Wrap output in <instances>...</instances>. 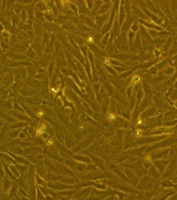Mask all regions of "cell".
<instances>
[{
  "mask_svg": "<svg viewBox=\"0 0 177 200\" xmlns=\"http://www.w3.org/2000/svg\"><path fill=\"white\" fill-rule=\"evenodd\" d=\"M109 167H110V171H112V172H115V174H116V175H119V176H120V179H121V180H124V181H128V177L125 176V174L121 171V169L119 168V167H117L116 164H109Z\"/></svg>",
  "mask_w": 177,
  "mask_h": 200,
  "instance_id": "obj_8",
  "label": "cell"
},
{
  "mask_svg": "<svg viewBox=\"0 0 177 200\" xmlns=\"http://www.w3.org/2000/svg\"><path fill=\"white\" fill-rule=\"evenodd\" d=\"M157 107H149V108H147L145 111H142L141 112V119H151V117H154V116L157 115Z\"/></svg>",
  "mask_w": 177,
  "mask_h": 200,
  "instance_id": "obj_3",
  "label": "cell"
},
{
  "mask_svg": "<svg viewBox=\"0 0 177 200\" xmlns=\"http://www.w3.org/2000/svg\"><path fill=\"white\" fill-rule=\"evenodd\" d=\"M85 6L88 7V9H92L93 11V8H95V1H85Z\"/></svg>",
  "mask_w": 177,
  "mask_h": 200,
  "instance_id": "obj_34",
  "label": "cell"
},
{
  "mask_svg": "<svg viewBox=\"0 0 177 200\" xmlns=\"http://www.w3.org/2000/svg\"><path fill=\"white\" fill-rule=\"evenodd\" d=\"M173 105H174V107L177 108V102H174V103H173Z\"/></svg>",
  "mask_w": 177,
  "mask_h": 200,
  "instance_id": "obj_37",
  "label": "cell"
},
{
  "mask_svg": "<svg viewBox=\"0 0 177 200\" xmlns=\"http://www.w3.org/2000/svg\"><path fill=\"white\" fill-rule=\"evenodd\" d=\"M87 171H89V172H97V171H99V167H97L96 164H93V163H91V164L87 165Z\"/></svg>",
  "mask_w": 177,
  "mask_h": 200,
  "instance_id": "obj_20",
  "label": "cell"
},
{
  "mask_svg": "<svg viewBox=\"0 0 177 200\" xmlns=\"http://www.w3.org/2000/svg\"><path fill=\"white\" fill-rule=\"evenodd\" d=\"M27 137H28V127L20 131V135H19V139H27Z\"/></svg>",
  "mask_w": 177,
  "mask_h": 200,
  "instance_id": "obj_25",
  "label": "cell"
},
{
  "mask_svg": "<svg viewBox=\"0 0 177 200\" xmlns=\"http://www.w3.org/2000/svg\"><path fill=\"white\" fill-rule=\"evenodd\" d=\"M135 44H136V48H141V36L137 33L136 35V39H135Z\"/></svg>",
  "mask_w": 177,
  "mask_h": 200,
  "instance_id": "obj_28",
  "label": "cell"
},
{
  "mask_svg": "<svg viewBox=\"0 0 177 200\" xmlns=\"http://www.w3.org/2000/svg\"><path fill=\"white\" fill-rule=\"evenodd\" d=\"M140 28H141V27H140V23H139V21H133V24H132V27H131V31L136 33V32L140 31Z\"/></svg>",
  "mask_w": 177,
  "mask_h": 200,
  "instance_id": "obj_21",
  "label": "cell"
},
{
  "mask_svg": "<svg viewBox=\"0 0 177 200\" xmlns=\"http://www.w3.org/2000/svg\"><path fill=\"white\" fill-rule=\"evenodd\" d=\"M92 88H93V92L97 95V93L100 92V88H101V83H93V85H92Z\"/></svg>",
  "mask_w": 177,
  "mask_h": 200,
  "instance_id": "obj_24",
  "label": "cell"
},
{
  "mask_svg": "<svg viewBox=\"0 0 177 200\" xmlns=\"http://www.w3.org/2000/svg\"><path fill=\"white\" fill-rule=\"evenodd\" d=\"M87 165L88 164H84V163L75 162V167H73V169L77 171V172H84V171H87Z\"/></svg>",
  "mask_w": 177,
  "mask_h": 200,
  "instance_id": "obj_14",
  "label": "cell"
},
{
  "mask_svg": "<svg viewBox=\"0 0 177 200\" xmlns=\"http://www.w3.org/2000/svg\"><path fill=\"white\" fill-rule=\"evenodd\" d=\"M91 192H92V187H87L85 189H80L79 192H76L75 196H76V199H79V200H85L88 195H91Z\"/></svg>",
  "mask_w": 177,
  "mask_h": 200,
  "instance_id": "obj_6",
  "label": "cell"
},
{
  "mask_svg": "<svg viewBox=\"0 0 177 200\" xmlns=\"http://www.w3.org/2000/svg\"><path fill=\"white\" fill-rule=\"evenodd\" d=\"M35 183L38 184L39 187H45L48 183H47V180L44 179V177H41L40 175H38V174H35Z\"/></svg>",
  "mask_w": 177,
  "mask_h": 200,
  "instance_id": "obj_13",
  "label": "cell"
},
{
  "mask_svg": "<svg viewBox=\"0 0 177 200\" xmlns=\"http://www.w3.org/2000/svg\"><path fill=\"white\" fill-rule=\"evenodd\" d=\"M47 6H48L47 1H38V3H36V9H38V11L47 12V8H48Z\"/></svg>",
  "mask_w": 177,
  "mask_h": 200,
  "instance_id": "obj_16",
  "label": "cell"
},
{
  "mask_svg": "<svg viewBox=\"0 0 177 200\" xmlns=\"http://www.w3.org/2000/svg\"><path fill=\"white\" fill-rule=\"evenodd\" d=\"M92 142H93V137H89L88 140H84L83 143H80V144H79L77 148H75V152H79L80 149H84V148H87L89 144H92Z\"/></svg>",
  "mask_w": 177,
  "mask_h": 200,
  "instance_id": "obj_12",
  "label": "cell"
},
{
  "mask_svg": "<svg viewBox=\"0 0 177 200\" xmlns=\"http://www.w3.org/2000/svg\"><path fill=\"white\" fill-rule=\"evenodd\" d=\"M109 38H110V32H109V33H107V35H104V36L101 38V43H100V47H101V48H105V47H107Z\"/></svg>",
  "mask_w": 177,
  "mask_h": 200,
  "instance_id": "obj_18",
  "label": "cell"
},
{
  "mask_svg": "<svg viewBox=\"0 0 177 200\" xmlns=\"http://www.w3.org/2000/svg\"><path fill=\"white\" fill-rule=\"evenodd\" d=\"M18 16H15V15H12V23L13 24H19V20H18Z\"/></svg>",
  "mask_w": 177,
  "mask_h": 200,
  "instance_id": "obj_36",
  "label": "cell"
},
{
  "mask_svg": "<svg viewBox=\"0 0 177 200\" xmlns=\"http://www.w3.org/2000/svg\"><path fill=\"white\" fill-rule=\"evenodd\" d=\"M164 79H165V78H164V76H157V78H154L153 80L151 81V83H152V84H153V85H156V84H159V83H161V81H163Z\"/></svg>",
  "mask_w": 177,
  "mask_h": 200,
  "instance_id": "obj_27",
  "label": "cell"
},
{
  "mask_svg": "<svg viewBox=\"0 0 177 200\" xmlns=\"http://www.w3.org/2000/svg\"><path fill=\"white\" fill-rule=\"evenodd\" d=\"M133 19L132 18H127V20L122 23V26H121V32H125V33H128V29H131V27H132V24H133Z\"/></svg>",
  "mask_w": 177,
  "mask_h": 200,
  "instance_id": "obj_10",
  "label": "cell"
},
{
  "mask_svg": "<svg viewBox=\"0 0 177 200\" xmlns=\"http://www.w3.org/2000/svg\"><path fill=\"white\" fill-rule=\"evenodd\" d=\"M176 167H177V157L174 156V157H172V162L168 164V167H166V169H165V174H164V176L165 177H169L174 172V169H176Z\"/></svg>",
  "mask_w": 177,
  "mask_h": 200,
  "instance_id": "obj_5",
  "label": "cell"
},
{
  "mask_svg": "<svg viewBox=\"0 0 177 200\" xmlns=\"http://www.w3.org/2000/svg\"><path fill=\"white\" fill-rule=\"evenodd\" d=\"M27 9L24 8L23 11H21V15H20V18H21V21H23V23H25V21H29L28 20V16H27Z\"/></svg>",
  "mask_w": 177,
  "mask_h": 200,
  "instance_id": "obj_31",
  "label": "cell"
},
{
  "mask_svg": "<svg viewBox=\"0 0 177 200\" xmlns=\"http://www.w3.org/2000/svg\"><path fill=\"white\" fill-rule=\"evenodd\" d=\"M27 125H28V123H24V122L13 123L12 125H9V128H11V131H13V130H23V128H27Z\"/></svg>",
  "mask_w": 177,
  "mask_h": 200,
  "instance_id": "obj_15",
  "label": "cell"
},
{
  "mask_svg": "<svg viewBox=\"0 0 177 200\" xmlns=\"http://www.w3.org/2000/svg\"><path fill=\"white\" fill-rule=\"evenodd\" d=\"M109 14L107 15H97L96 16V20H95V24L96 27H99V28H103V27L107 24V20H109Z\"/></svg>",
  "mask_w": 177,
  "mask_h": 200,
  "instance_id": "obj_4",
  "label": "cell"
},
{
  "mask_svg": "<svg viewBox=\"0 0 177 200\" xmlns=\"http://www.w3.org/2000/svg\"><path fill=\"white\" fill-rule=\"evenodd\" d=\"M36 200H45V195L38 188V192H36Z\"/></svg>",
  "mask_w": 177,
  "mask_h": 200,
  "instance_id": "obj_29",
  "label": "cell"
},
{
  "mask_svg": "<svg viewBox=\"0 0 177 200\" xmlns=\"http://www.w3.org/2000/svg\"><path fill=\"white\" fill-rule=\"evenodd\" d=\"M148 73L149 75H152V76H156L157 73H159V68H157V67H152V68H149L148 70Z\"/></svg>",
  "mask_w": 177,
  "mask_h": 200,
  "instance_id": "obj_30",
  "label": "cell"
},
{
  "mask_svg": "<svg viewBox=\"0 0 177 200\" xmlns=\"http://www.w3.org/2000/svg\"><path fill=\"white\" fill-rule=\"evenodd\" d=\"M18 192H19L18 187H16V184H13L12 188H11V191H9V197H15V195L18 194Z\"/></svg>",
  "mask_w": 177,
  "mask_h": 200,
  "instance_id": "obj_26",
  "label": "cell"
},
{
  "mask_svg": "<svg viewBox=\"0 0 177 200\" xmlns=\"http://www.w3.org/2000/svg\"><path fill=\"white\" fill-rule=\"evenodd\" d=\"M44 16H45V19H47L48 21H52V20H53V14H52V12H50V11L44 12Z\"/></svg>",
  "mask_w": 177,
  "mask_h": 200,
  "instance_id": "obj_32",
  "label": "cell"
},
{
  "mask_svg": "<svg viewBox=\"0 0 177 200\" xmlns=\"http://www.w3.org/2000/svg\"><path fill=\"white\" fill-rule=\"evenodd\" d=\"M142 191H149V188L152 187V177L151 176H142L141 180L139 181V186Z\"/></svg>",
  "mask_w": 177,
  "mask_h": 200,
  "instance_id": "obj_2",
  "label": "cell"
},
{
  "mask_svg": "<svg viewBox=\"0 0 177 200\" xmlns=\"http://www.w3.org/2000/svg\"><path fill=\"white\" fill-rule=\"evenodd\" d=\"M107 70L110 72V75H113V76H117V72H116V70L115 68H112V67L109 65V64H107Z\"/></svg>",
  "mask_w": 177,
  "mask_h": 200,
  "instance_id": "obj_33",
  "label": "cell"
},
{
  "mask_svg": "<svg viewBox=\"0 0 177 200\" xmlns=\"http://www.w3.org/2000/svg\"><path fill=\"white\" fill-rule=\"evenodd\" d=\"M109 102H110V100H109V99H104V100H103V103H101V112L103 113H107V110H108V107H109Z\"/></svg>",
  "mask_w": 177,
  "mask_h": 200,
  "instance_id": "obj_19",
  "label": "cell"
},
{
  "mask_svg": "<svg viewBox=\"0 0 177 200\" xmlns=\"http://www.w3.org/2000/svg\"><path fill=\"white\" fill-rule=\"evenodd\" d=\"M12 157H13L15 162L19 163V164H23V165H28V167H31V162H29V160H27L25 157H21V156H19V155H12Z\"/></svg>",
  "mask_w": 177,
  "mask_h": 200,
  "instance_id": "obj_11",
  "label": "cell"
},
{
  "mask_svg": "<svg viewBox=\"0 0 177 200\" xmlns=\"http://www.w3.org/2000/svg\"><path fill=\"white\" fill-rule=\"evenodd\" d=\"M12 115H13L16 119L21 120V122H24V123H28L29 120H31V117H29V116H27L25 112H16V111H12Z\"/></svg>",
  "mask_w": 177,
  "mask_h": 200,
  "instance_id": "obj_9",
  "label": "cell"
},
{
  "mask_svg": "<svg viewBox=\"0 0 177 200\" xmlns=\"http://www.w3.org/2000/svg\"><path fill=\"white\" fill-rule=\"evenodd\" d=\"M169 162H171V157H168V159H161V160H154L153 165L157 168V171H159L160 174H164V171L166 169Z\"/></svg>",
  "mask_w": 177,
  "mask_h": 200,
  "instance_id": "obj_1",
  "label": "cell"
},
{
  "mask_svg": "<svg viewBox=\"0 0 177 200\" xmlns=\"http://www.w3.org/2000/svg\"><path fill=\"white\" fill-rule=\"evenodd\" d=\"M27 58H32V59H35V58H36V52H35V49H33V48H28V49H27Z\"/></svg>",
  "mask_w": 177,
  "mask_h": 200,
  "instance_id": "obj_23",
  "label": "cell"
},
{
  "mask_svg": "<svg viewBox=\"0 0 177 200\" xmlns=\"http://www.w3.org/2000/svg\"><path fill=\"white\" fill-rule=\"evenodd\" d=\"M9 58L15 59V60H27V56H24V55H13V53H9Z\"/></svg>",
  "mask_w": 177,
  "mask_h": 200,
  "instance_id": "obj_22",
  "label": "cell"
},
{
  "mask_svg": "<svg viewBox=\"0 0 177 200\" xmlns=\"http://www.w3.org/2000/svg\"><path fill=\"white\" fill-rule=\"evenodd\" d=\"M174 72H176V70H174V67H171L168 65L165 68V70H163V73L165 76H171V75H174Z\"/></svg>",
  "mask_w": 177,
  "mask_h": 200,
  "instance_id": "obj_17",
  "label": "cell"
},
{
  "mask_svg": "<svg viewBox=\"0 0 177 200\" xmlns=\"http://www.w3.org/2000/svg\"><path fill=\"white\" fill-rule=\"evenodd\" d=\"M72 159L75 160V162L84 163V164H91V163H92L91 157H85V155H81V154H75V155L72 156Z\"/></svg>",
  "mask_w": 177,
  "mask_h": 200,
  "instance_id": "obj_7",
  "label": "cell"
},
{
  "mask_svg": "<svg viewBox=\"0 0 177 200\" xmlns=\"http://www.w3.org/2000/svg\"><path fill=\"white\" fill-rule=\"evenodd\" d=\"M1 33H3V38H4V40H8V38H9V33H8V31H7V29H4V31L1 32Z\"/></svg>",
  "mask_w": 177,
  "mask_h": 200,
  "instance_id": "obj_35",
  "label": "cell"
}]
</instances>
